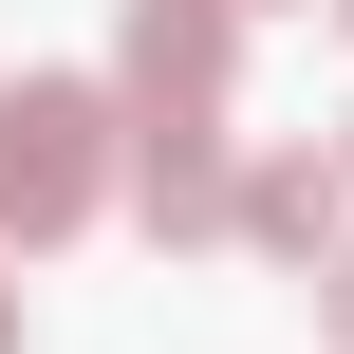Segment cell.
<instances>
[{
	"mask_svg": "<svg viewBox=\"0 0 354 354\" xmlns=\"http://www.w3.org/2000/svg\"><path fill=\"white\" fill-rule=\"evenodd\" d=\"M112 131H131L112 75H19L0 93V243H75L112 205Z\"/></svg>",
	"mask_w": 354,
	"mask_h": 354,
	"instance_id": "obj_1",
	"label": "cell"
},
{
	"mask_svg": "<svg viewBox=\"0 0 354 354\" xmlns=\"http://www.w3.org/2000/svg\"><path fill=\"white\" fill-rule=\"evenodd\" d=\"M224 75H243V0H131V131H224Z\"/></svg>",
	"mask_w": 354,
	"mask_h": 354,
	"instance_id": "obj_2",
	"label": "cell"
},
{
	"mask_svg": "<svg viewBox=\"0 0 354 354\" xmlns=\"http://www.w3.org/2000/svg\"><path fill=\"white\" fill-rule=\"evenodd\" d=\"M336 224H354V149H261V168H243V243H261V261L317 280Z\"/></svg>",
	"mask_w": 354,
	"mask_h": 354,
	"instance_id": "obj_3",
	"label": "cell"
},
{
	"mask_svg": "<svg viewBox=\"0 0 354 354\" xmlns=\"http://www.w3.org/2000/svg\"><path fill=\"white\" fill-rule=\"evenodd\" d=\"M131 187H149V243L187 261V243H243V168H224V131H131Z\"/></svg>",
	"mask_w": 354,
	"mask_h": 354,
	"instance_id": "obj_4",
	"label": "cell"
},
{
	"mask_svg": "<svg viewBox=\"0 0 354 354\" xmlns=\"http://www.w3.org/2000/svg\"><path fill=\"white\" fill-rule=\"evenodd\" d=\"M317 336L354 354V243H336V261H317Z\"/></svg>",
	"mask_w": 354,
	"mask_h": 354,
	"instance_id": "obj_5",
	"label": "cell"
},
{
	"mask_svg": "<svg viewBox=\"0 0 354 354\" xmlns=\"http://www.w3.org/2000/svg\"><path fill=\"white\" fill-rule=\"evenodd\" d=\"M0 354H19V261H0Z\"/></svg>",
	"mask_w": 354,
	"mask_h": 354,
	"instance_id": "obj_6",
	"label": "cell"
},
{
	"mask_svg": "<svg viewBox=\"0 0 354 354\" xmlns=\"http://www.w3.org/2000/svg\"><path fill=\"white\" fill-rule=\"evenodd\" d=\"M336 149H354V112H336Z\"/></svg>",
	"mask_w": 354,
	"mask_h": 354,
	"instance_id": "obj_7",
	"label": "cell"
},
{
	"mask_svg": "<svg viewBox=\"0 0 354 354\" xmlns=\"http://www.w3.org/2000/svg\"><path fill=\"white\" fill-rule=\"evenodd\" d=\"M243 19H261V0H243Z\"/></svg>",
	"mask_w": 354,
	"mask_h": 354,
	"instance_id": "obj_8",
	"label": "cell"
},
{
	"mask_svg": "<svg viewBox=\"0 0 354 354\" xmlns=\"http://www.w3.org/2000/svg\"><path fill=\"white\" fill-rule=\"evenodd\" d=\"M336 19H354V0H336Z\"/></svg>",
	"mask_w": 354,
	"mask_h": 354,
	"instance_id": "obj_9",
	"label": "cell"
}]
</instances>
